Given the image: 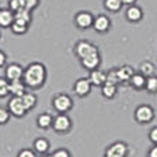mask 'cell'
Wrapping results in <instances>:
<instances>
[{"mask_svg": "<svg viewBox=\"0 0 157 157\" xmlns=\"http://www.w3.org/2000/svg\"><path fill=\"white\" fill-rule=\"evenodd\" d=\"M22 81L29 89H38L47 81V68L43 63L33 62L26 66Z\"/></svg>", "mask_w": 157, "mask_h": 157, "instance_id": "cell-1", "label": "cell"}, {"mask_svg": "<svg viewBox=\"0 0 157 157\" xmlns=\"http://www.w3.org/2000/svg\"><path fill=\"white\" fill-rule=\"evenodd\" d=\"M134 119L140 124H147L155 119V109L149 104H141L135 108L134 111Z\"/></svg>", "mask_w": 157, "mask_h": 157, "instance_id": "cell-2", "label": "cell"}, {"mask_svg": "<svg viewBox=\"0 0 157 157\" xmlns=\"http://www.w3.org/2000/svg\"><path fill=\"white\" fill-rule=\"evenodd\" d=\"M52 105L57 113H67L72 108V98L66 93H59L53 97Z\"/></svg>", "mask_w": 157, "mask_h": 157, "instance_id": "cell-3", "label": "cell"}, {"mask_svg": "<svg viewBox=\"0 0 157 157\" xmlns=\"http://www.w3.org/2000/svg\"><path fill=\"white\" fill-rule=\"evenodd\" d=\"M93 23H94V15L90 11H78L74 15V25L81 30H87L90 28H93Z\"/></svg>", "mask_w": 157, "mask_h": 157, "instance_id": "cell-4", "label": "cell"}, {"mask_svg": "<svg viewBox=\"0 0 157 157\" xmlns=\"http://www.w3.org/2000/svg\"><path fill=\"white\" fill-rule=\"evenodd\" d=\"M128 145L123 141H116L105 149L104 157H127Z\"/></svg>", "mask_w": 157, "mask_h": 157, "instance_id": "cell-5", "label": "cell"}, {"mask_svg": "<svg viewBox=\"0 0 157 157\" xmlns=\"http://www.w3.org/2000/svg\"><path fill=\"white\" fill-rule=\"evenodd\" d=\"M72 127V122L70 116H67V113H59L53 117V124L52 128L59 134H66L68 132Z\"/></svg>", "mask_w": 157, "mask_h": 157, "instance_id": "cell-6", "label": "cell"}, {"mask_svg": "<svg viewBox=\"0 0 157 157\" xmlns=\"http://www.w3.org/2000/svg\"><path fill=\"white\" fill-rule=\"evenodd\" d=\"M7 108L10 111V113L15 117H23L28 112L26 107L23 105L22 97H18V96H13V97L8 100L7 102Z\"/></svg>", "mask_w": 157, "mask_h": 157, "instance_id": "cell-7", "label": "cell"}, {"mask_svg": "<svg viewBox=\"0 0 157 157\" xmlns=\"http://www.w3.org/2000/svg\"><path fill=\"white\" fill-rule=\"evenodd\" d=\"M79 62H81V66H82L83 68H86L89 72L93 71V70H96V68H98V67H100V64H101L100 51H98V49L93 51L92 53H89V55L85 56L83 59H81Z\"/></svg>", "mask_w": 157, "mask_h": 157, "instance_id": "cell-8", "label": "cell"}, {"mask_svg": "<svg viewBox=\"0 0 157 157\" xmlns=\"http://www.w3.org/2000/svg\"><path fill=\"white\" fill-rule=\"evenodd\" d=\"M96 49H98L97 45H94L87 40H79L74 47V52L79 60L83 59L85 56H87L89 53H92L93 51H96Z\"/></svg>", "mask_w": 157, "mask_h": 157, "instance_id": "cell-9", "label": "cell"}, {"mask_svg": "<svg viewBox=\"0 0 157 157\" xmlns=\"http://www.w3.org/2000/svg\"><path fill=\"white\" fill-rule=\"evenodd\" d=\"M92 82H90L89 78H79L74 82V86H72V90L74 93L78 96V97H86L90 92H92Z\"/></svg>", "mask_w": 157, "mask_h": 157, "instance_id": "cell-10", "label": "cell"}, {"mask_svg": "<svg viewBox=\"0 0 157 157\" xmlns=\"http://www.w3.org/2000/svg\"><path fill=\"white\" fill-rule=\"evenodd\" d=\"M112 26V22H111V18L105 14H100L97 17H94V23H93V29L96 30L100 34H104V33H108Z\"/></svg>", "mask_w": 157, "mask_h": 157, "instance_id": "cell-11", "label": "cell"}, {"mask_svg": "<svg viewBox=\"0 0 157 157\" xmlns=\"http://www.w3.org/2000/svg\"><path fill=\"white\" fill-rule=\"evenodd\" d=\"M23 72H25V68H23L21 64H18V63H10V64L6 67L4 77L7 78L8 81L22 79V78H23Z\"/></svg>", "mask_w": 157, "mask_h": 157, "instance_id": "cell-12", "label": "cell"}, {"mask_svg": "<svg viewBox=\"0 0 157 157\" xmlns=\"http://www.w3.org/2000/svg\"><path fill=\"white\" fill-rule=\"evenodd\" d=\"M124 17L128 22L131 23H138L144 19V10L137 4H132V6H128L126 8V13H124Z\"/></svg>", "mask_w": 157, "mask_h": 157, "instance_id": "cell-13", "label": "cell"}, {"mask_svg": "<svg viewBox=\"0 0 157 157\" xmlns=\"http://www.w3.org/2000/svg\"><path fill=\"white\" fill-rule=\"evenodd\" d=\"M15 21V13L10 8H0V28L8 29Z\"/></svg>", "mask_w": 157, "mask_h": 157, "instance_id": "cell-14", "label": "cell"}, {"mask_svg": "<svg viewBox=\"0 0 157 157\" xmlns=\"http://www.w3.org/2000/svg\"><path fill=\"white\" fill-rule=\"evenodd\" d=\"M87 78L90 79V82H92L93 86H100L101 87L105 82H107V72L96 68V70L90 71V74H89Z\"/></svg>", "mask_w": 157, "mask_h": 157, "instance_id": "cell-15", "label": "cell"}, {"mask_svg": "<svg viewBox=\"0 0 157 157\" xmlns=\"http://www.w3.org/2000/svg\"><path fill=\"white\" fill-rule=\"evenodd\" d=\"M28 86L25 85L22 79H17V81H10V94L11 96H18V97H22L26 93Z\"/></svg>", "mask_w": 157, "mask_h": 157, "instance_id": "cell-16", "label": "cell"}, {"mask_svg": "<svg viewBox=\"0 0 157 157\" xmlns=\"http://www.w3.org/2000/svg\"><path fill=\"white\" fill-rule=\"evenodd\" d=\"M117 71V77H119V82L120 83H126V82H130V79H131V77L135 74L134 68L131 67V66H122V67L116 68Z\"/></svg>", "mask_w": 157, "mask_h": 157, "instance_id": "cell-17", "label": "cell"}, {"mask_svg": "<svg viewBox=\"0 0 157 157\" xmlns=\"http://www.w3.org/2000/svg\"><path fill=\"white\" fill-rule=\"evenodd\" d=\"M130 85H131L132 89L135 90H144L145 89V85H146V77L141 72H135L134 75L131 77L130 79Z\"/></svg>", "mask_w": 157, "mask_h": 157, "instance_id": "cell-18", "label": "cell"}, {"mask_svg": "<svg viewBox=\"0 0 157 157\" xmlns=\"http://www.w3.org/2000/svg\"><path fill=\"white\" fill-rule=\"evenodd\" d=\"M36 123H37V127L38 128L48 130L49 127H52V124H53V116L51 113H47V112L41 113V115H38Z\"/></svg>", "mask_w": 157, "mask_h": 157, "instance_id": "cell-19", "label": "cell"}, {"mask_svg": "<svg viewBox=\"0 0 157 157\" xmlns=\"http://www.w3.org/2000/svg\"><path fill=\"white\" fill-rule=\"evenodd\" d=\"M116 93H117V85H116V83H112V82H109V81H107V82L101 86L102 97L108 98V100L113 98L115 96H116Z\"/></svg>", "mask_w": 157, "mask_h": 157, "instance_id": "cell-20", "label": "cell"}, {"mask_svg": "<svg viewBox=\"0 0 157 157\" xmlns=\"http://www.w3.org/2000/svg\"><path fill=\"white\" fill-rule=\"evenodd\" d=\"M49 141L47 140V138H43V137H40V138H37V140L34 141V144H33V149L36 150V152L38 153V155H47L48 153V150H49Z\"/></svg>", "mask_w": 157, "mask_h": 157, "instance_id": "cell-21", "label": "cell"}, {"mask_svg": "<svg viewBox=\"0 0 157 157\" xmlns=\"http://www.w3.org/2000/svg\"><path fill=\"white\" fill-rule=\"evenodd\" d=\"M102 6L109 13H119L123 7L122 0H102Z\"/></svg>", "mask_w": 157, "mask_h": 157, "instance_id": "cell-22", "label": "cell"}, {"mask_svg": "<svg viewBox=\"0 0 157 157\" xmlns=\"http://www.w3.org/2000/svg\"><path fill=\"white\" fill-rule=\"evenodd\" d=\"M29 26H30L29 23L21 22V21H17V19H15L10 29H11V32H13L14 34H17V36H23V34H26V33H28Z\"/></svg>", "mask_w": 157, "mask_h": 157, "instance_id": "cell-23", "label": "cell"}, {"mask_svg": "<svg viewBox=\"0 0 157 157\" xmlns=\"http://www.w3.org/2000/svg\"><path fill=\"white\" fill-rule=\"evenodd\" d=\"M140 72L141 74H144L145 77H150V75H155L156 74V66L153 64L152 62H149V60H145L140 64Z\"/></svg>", "mask_w": 157, "mask_h": 157, "instance_id": "cell-24", "label": "cell"}, {"mask_svg": "<svg viewBox=\"0 0 157 157\" xmlns=\"http://www.w3.org/2000/svg\"><path fill=\"white\" fill-rule=\"evenodd\" d=\"M22 101H23V105L26 107V109L32 111L33 108L37 105V96L33 94V93H28V92H26L25 94L22 96Z\"/></svg>", "mask_w": 157, "mask_h": 157, "instance_id": "cell-25", "label": "cell"}, {"mask_svg": "<svg viewBox=\"0 0 157 157\" xmlns=\"http://www.w3.org/2000/svg\"><path fill=\"white\" fill-rule=\"evenodd\" d=\"M145 90L150 94H156L157 93V75H150L146 78V85H145Z\"/></svg>", "mask_w": 157, "mask_h": 157, "instance_id": "cell-26", "label": "cell"}, {"mask_svg": "<svg viewBox=\"0 0 157 157\" xmlns=\"http://www.w3.org/2000/svg\"><path fill=\"white\" fill-rule=\"evenodd\" d=\"M15 19L30 25V23H32V11L28 10V8H22L21 11L15 13Z\"/></svg>", "mask_w": 157, "mask_h": 157, "instance_id": "cell-27", "label": "cell"}, {"mask_svg": "<svg viewBox=\"0 0 157 157\" xmlns=\"http://www.w3.org/2000/svg\"><path fill=\"white\" fill-rule=\"evenodd\" d=\"M10 94V81L6 77L0 78V98Z\"/></svg>", "mask_w": 157, "mask_h": 157, "instance_id": "cell-28", "label": "cell"}, {"mask_svg": "<svg viewBox=\"0 0 157 157\" xmlns=\"http://www.w3.org/2000/svg\"><path fill=\"white\" fill-rule=\"evenodd\" d=\"M8 8L11 11H14V13H18V11H21L22 8H26V7L23 0H8Z\"/></svg>", "mask_w": 157, "mask_h": 157, "instance_id": "cell-29", "label": "cell"}, {"mask_svg": "<svg viewBox=\"0 0 157 157\" xmlns=\"http://www.w3.org/2000/svg\"><path fill=\"white\" fill-rule=\"evenodd\" d=\"M11 116H13V115L10 113L8 108L0 107V126H3V124H6V123H8V120H10Z\"/></svg>", "mask_w": 157, "mask_h": 157, "instance_id": "cell-30", "label": "cell"}, {"mask_svg": "<svg viewBox=\"0 0 157 157\" xmlns=\"http://www.w3.org/2000/svg\"><path fill=\"white\" fill-rule=\"evenodd\" d=\"M107 81H109V82H112V83H116V85H119L120 83L116 68H112V70H109L107 72Z\"/></svg>", "mask_w": 157, "mask_h": 157, "instance_id": "cell-31", "label": "cell"}, {"mask_svg": "<svg viewBox=\"0 0 157 157\" xmlns=\"http://www.w3.org/2000/svg\"><path fill=\"white\" fill-rule=\"evenodd\" d=\"M17 157H37V152H36L34 149H28V147H25V149H21L19 152H18Z\"/></svg>", "mask_w": 157, "mask_h": 157, "instance_id": "cell-32", "label": "cell"}, {"mask_svg": "<svg viewBox=\"0 0 157 157\" xmlns=\"http://www.w3.org/2000/svg\"><path fill=\"white\" fill-rule=\"evenodd\" d=\"M52 155H53V157H71V153L68 152L66 147H60V149L55 150Z\"/></svg>", "mask_w": 157, "mask_h": 157, "instance_id": "cell-33", "label": "cell"}, {"mask_svg": "<svg viewBox=\"0 0 157 157\" xmlns=\"http://www.w3.org/2000/svg\"><path fill=\"white\" fill-rule=\"evenodd\" d=\"M23 3H25V7L28 8V10L33 11L34 8L38 7V4H40V0H23Z\"/></svg>", "mask_w": 157, "mask_h": 157, "instance_id": "cell-34", "label": "cell"}, {"mask_svg": "<svg viewBox=\"0 0 157 157\" xmlns=\"http://www.w3.org/2000/svg\"><path fill=\"white\" fill-rule=\"evenodd\" d=\"M149 140L152 144H157V126L149 131Z\"/></svg>", "mask_w": 157, "mask_h": 157, "instance_id": "cell-35", "label": "cell"}, {"mask_svg": "<svg viewBox=\"0 0 157 157\" xmlns=\"http://www.w3.org/2000/svg\"><path fill=\"white\" fill-rule=\"evenodd\" d=\"M147 157H157V144H153V146L149 149Z\"/></svg>", "mask_w": 157, "mask_h": 157, "instance_id": "cell-36", "label": "cell"}, {"mask_svg": "<svg viewBox=\"0 0 157 157\" xmlns=\"http://www.w3.org/2000/svg\"><path fill=\"white\" fill-rule=\"evenodd\" d=\"M6 63H7V55H6V53L0 49V67L6 66Z\"/></svg>", "mask_w": 157, "mask_h": 157, "instance_id": "cell-37", "label": "cell"}, {"mask_svg": "<svg viewBox=\"0 0 157 157\" xmlns=\"http://www.w3.org/2000/svg\"><path fill=\"white\" fill-rule=\"evenodd\" d=\"M138 0H122L123 6H126V7H128V6H132V4H137Z\"/></svg>", "mask_w": 157, "mask_h": 157, "instance_id": "cell-38", "label": "cell"}, {"mask_svg": "<svg viewBox=\"0 0 157 157\" xmlns=\"http://www.w3.org/2000/svg\"><path fill=\"white\" fill-rule=\"evenodd\" d=\"M41 157H53V155H52V153H51V155H48V153H47V155H43Z\"/></svg>", "mask_w": 157, "mask_h": 157, "instance_id": "cell-39", "label": "cell"}, {"mask_svg": "<svg viewBox=\"0 0 157 157\" xmlns=\"http://www.w3.org/2000/svg\"><path fill=\"white\" fill-rule=\"evenodd\" d=\"M0 36H2V34H0Z\"/></svg>", "mask_w": 157, "mask_h": 157, "instance_id": "cell-40", "label": "cell"}]
</instances>
